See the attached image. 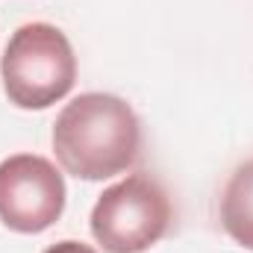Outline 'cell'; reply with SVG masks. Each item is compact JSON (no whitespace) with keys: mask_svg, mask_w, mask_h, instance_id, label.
Instances as JSON below:
<instances>
[{"mask_svg":"<svg viewBox=\"0 0 253 253\" xmlns=\"http://www.w3.org/2000/svg\"><path fill=\"white\" fill-rule=\"evenodd\" d=\"M141 124L118 94L85 91L65 103L53 124V153L65 174L88 183L109 180L135 165Z\"/></svg>","mask_w":253,"mask_h":253,"instance_id":"cell-1","label":"cell"},{"mask_svg":"<svg viewBox=\"0 0 253 253\" xmlns=\"http://www.w3.org/2000/svg\"><path fill=\"white\" fill-rule=\"evenodd\" d=\"M3 91L18 109H47L74 88L77 56L59 27L33 21L12 33L0 59Z\"/></svg>","mask_w":253,"mask_h":253,"instance_id":"cell-2","label":"cell"},{"mask_svg":"<svg viewBox=\"0 0 253 253\" xmlns=\"http://www.w3.org/2000/svg\"><path fill=\"white\" fill-rule=\"evenodd\" d=\"M171 197L159 180L138 171L109 186L91 209V236L106 253H144L171 227Z\"/></svg>","mask_w":253,"mask_h":253,"instance_id":"cell-3","label":"cell"},{"mask_svg":"<svg viewBox=\"0 0 253 253\" xmlns=\"http://www.w3.org/2000/svg\"><path fill=\"white\" fill-rule=\"evenodd\" d=\"M65 180L59 168L36 153H15L0 162V221L12 233L36 236L65 212Z\"/></svg>","mask_w":253,"mask_h":253,"instance_id":"cell-4","label":"cell"},{"mask_svg":"<svg viewBox=\"0 0 253 253\" xmlns=\"http://www.w3.org/2000/svg\"><path fill=\"white\" fill-rule=\"evenodd\" d=\"M221 227L233 242L253 251V159L239 165L221 194Z\"/></svg>","mask_w":253,"mask_h":253,"instance_id":"cell-5","label":"cell"},{"mask_svg":"<svg viewBox=\"0 0 253 253\" xmlns=\"http://www.w3.org/2000/svg\"><path fill=\"white\" fill-rule=\"evenodd\" d=\"M44 253H97L94 248H88V245H83V242H74V239H65V242H56V245H50Z\"/></svg>","mask_w":253,"mask_h":253,"instance_id":"cell-6","label":"cell"}]
</instances>
